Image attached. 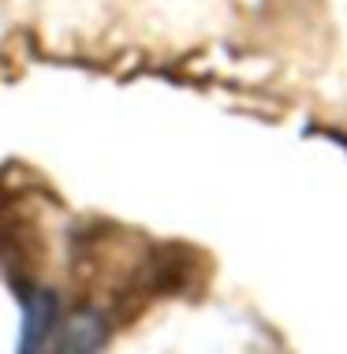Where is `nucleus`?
Wrapping results in <instances>:
<instances>
[{"label":"nucleus","mask_w":347,"mask_h":354,"mask_svg":"<svg viewBox=\"0 0 347 354\" xmlns=\"http://www.w3.org/2000/svg\"><path fill=\"white\" fill-rule=\"evenodd\" d=\"M53 321H56V299L49 291H34L30 295V302H26V328H23V347L26 351H37L42 347V339H45V332L53 328Z\"/></svg>","instance_id":"1"}]
</instances>
